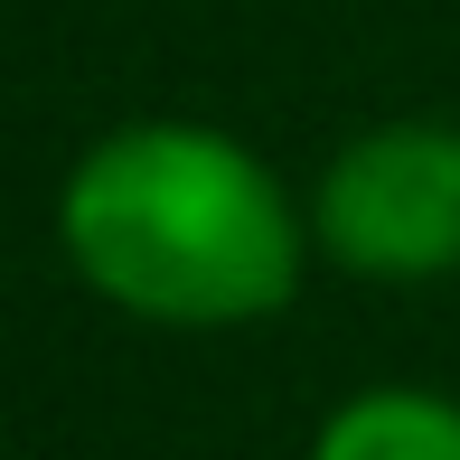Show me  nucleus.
Masks as SVG:
<instances>
[{
    "mask_svg": "<svg viewBox=\"0 0 460 460\" xmlns=\"http://www.w3.org/2000/svg\"><path fill=\"white\" fill-rule=\"evenodd\" d=\"M320 244L385 282L460 273V132L385 122V132L348 141L320 179Z\"/></svg>",
    "mask_w": 460,
    "mask_h": 460,
    "instance_id": "obj_2",
    "label": "nucleus"
},
{
    "mask_svg": "<svg viewBox=\"0 0 460 460\" xmlns=\"http://www.w3.org/2000/svg\"><path fill=\"white\" fill-rule=\"evenodd\" d=\"M66 263L132 320L235 329L291 301L301 217L244 141L207 122H132L75 160L57 198Z\"/></svg>",
    "mask_w": 460,
    "mask_h": 460,
    "instance_id": "obj_1",
    "label": "nucleus"
},
{
    "mask_svg": "<svg viewBox=\"0 0 460 460\" xmlns=\"http://www.w3.org/2000/svg\"><path fill=\"white\" fill-rule=\"evenodd\" d=\"M310 460H460V404H442V394H358L320 423Z\"/></svg>",
    "mask_w": 460,
    "mask_h": 460,
    "instance_id": "obj_3",
    "label": "nucleus"
}]
</instances>
